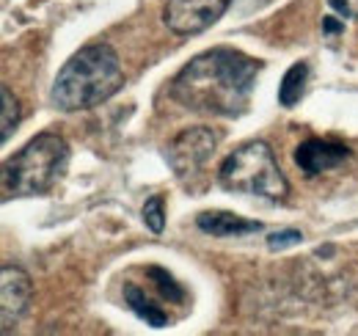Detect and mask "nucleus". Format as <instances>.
I'll list each match as a JSON object with an SVG mask.
<instances>
[{
	"mask_svg": "<svg viewBox=\"0 0 358 336\" xmlns=\"http://www.w3.org/2000/svg\"><path fill=\"white\" fill-rule=\"evenodd\" d=\"M124 300H127V306L133 309L146 326H152V328H163V326L169 323L166 312H163L160 306H155V303L146 298V293L138 290L135 284H127V287H124Z\"/></svg>",
	"mask_w": 358,
	"mask_h": 336,
	"instance_id": "nucleus-11",
	"label": "nucleus"
},
{
	"mask_svg": "<svg viewBox=\"0 0 358 336\" xmlns=\"http://www.w3.org/2000/svg\"><path fill=\"white\" fill-rule=\"evenodd\" d=\"M218 182L231 193L259 196L268 202H278L289 193V182L265 141L237 146L218 168Z\"/></svg>",
	"mask_w": 358,
	"mask_h": 336,
	"instance_id": "nucleus-4",
	"label": "nucleus"
},
{
	"mask_svg": "<svg viewBox=\"0 0 358 336\" xmlns=\"http://www.w3.org/2000/svg\"><path fill=\"white\" fill-rule=\"evenodd\" d=\"M303 240V234L298 229H284V232H273L268 237V248L270 251H281V248H289V246H298Z\"/></svg>",
	"mask_w": 358,
	"mask_h": 336,
	"instance_id": "nucleus-15",
	"label": "nucleus"
},
{
	"mask_svg": "<svg viewBox=\"0 0 358 336\" xmlns=\"http://www.w3.org/2000/svg\"><path fill=\"white\" fill-rule=\"evenodd\" d=\"M146 273H149V279L155 281V287L160 290V295H163L166 300H171V303H182V300H185V290L174 281V276H171L169 270H163V267H149Z\"/></svg>",
	"mask_w": 358,
	"mask_h": 336,
	"instance_id": "nucleus-12",
	"label": "nucleus"
},
{
	"mask_svg": "<svg viewBox=\"0 0 358 336\" xmlns=\"http://www.w3.org/2000/svg\"><path fill=\"white\" fill-rule=\"evenodd\" d=\"M259 69L262 61L231 47H215L179 69L171 97L196 113L240 116L248 111Z\"/></svg>",
	"mask_w": 358,
	"mask_h": 336,
	"instance_id": "nucleus-1",
	"label": "nucleus"
},
{
	"mask_svg": "<svg viewBox=\"0 0 358 336\" xmlns=\"http://www.w3.org/2000/svg\"><path fill=\"white\" fill-rule=\"evenodd\" d=\"M143 223H146V229L149 232H155V234H160L163 232V226H166V202H163V196H152V199H146V204H143Z\"/></svg>",
	"mask_w": 358,
	"mask_h": 336,
	"instance_id": "nucleus-14",
	"label": "nucleus"
},
{
	"mask_svg": "<svg viewBox=\"0 0 358 336\" xmlns=\"http://www.w3.org/2000/svg\"><path fill=\"white\" fill-rule=\"evenodd\" d=\"M231 0H169L163 20L177 36H193L213 28L226 14Z\"/></svg>",
	"mask_w": 358,
	"mask_h": 336,
	"instance_id": "nucleus-6",
	"label": "nucleus"
},
{
	"mask_svg": "<svg viewBox=\"0 0 358 336\" xmlns=\"http://www.w3.org/2000/svg\"><path fill=\"white\" fill-rule=\"evenodd\" d=\"M0 94H3V122H0L3 130H0V141L6 144V141L11 138V132H14L17 122H20V105H17V97L11 94L8 85H3Z\"/></svg>",
	"mask_w": 358,
	"mask_h": 336,
	"instance_id": "nucleus-13",
	"label": "nucleus"
},
{
	"mask_svg": "<svg viewBox=\"0 0 358 336\" xmlns=\"http://www.w3.org/2000/svg\"><path fill=\"white\" fill-rule=\"evenodd\" d=\"M69 166V146L61 135L42 132L3 163V199L42 196L58 185Z\"/></svg>",
	"mask_w": 358,
	"mask_h": 336,
	"instance_id": "nucleus-3",
	"label": "nucleus"
},
{
	"mask_svg": "<svg viewBox=\"0 0 358 336\" xmlns=\"http://www.w3.org/2000/svg\"><path fill=\"white\" fill-rule=\"evenodd\" d=\"M221 135L213 127H187L166 149V160L179 179H187L207 166V160L215 155Z\"/></svg>",
	"mask_w": 358,
	"mask_h": 336,
	"instance_id": "nucleus-5",
	"label": "nucleus"
},
{
	"mask_svg": "<svg viewBox=\"0 0 358 336\" xmlns=\"http://www.w3.org/2000/svg\"><path fill=\"white\" fill-rule=\"evenodd\" d=\"M0 290H3V303H0V312H3V331H8L28 309L31 303V295H34V284H31V276L22 270V267H14V265H6L3 273H0Z\"/></svg>",
	"mask_w": 358,
	"mask_h": 336,
	"instance_id": "nucleus-7",
	"label": "nucleus"
},
{
	"mask_svg": "<svg viewBox=\"0 0 358 336\" xmlns=\"http://www.w3.org/2000/svg\"><path fill=\"white\" fill-rule=\"evenodd\" d=\"M331 6H334V11H339L342 17H350V6H348V0H328Z\"/></svg>",
	"mask_w": 358,
	"mask_h": 336,
	"instance_id": "nucleus-16",
	"label": "nucleus"
},
{
	"mask_svg": "<svg viewBox=\"0 0 358 336\" xmlns=\"http://www.w3.org/2000/svg\"><path fill=\"white\" fill-rule=\"evenodd\" d=\"M350 158V149L336 141H322V138H309L295 149V163L306 176H317L322 171L342 166Z\"/></svg>",
	"mask_w": 358,
	"mask_h": 336,
	"instance_id": "nucleus-8",
	"label": "nucleus"
},
{
	"mask_svg": "<svg viewBox=\"0 0 358 336\" xmlns=\"http://www.w3.org/2000/svg\"><path fill=\"white\" fill-rule=\"evenodd\" d=\"M322 28H325L328 34H339V31H342V25H339L336 20H331V17H325V20H322Z\"/></svg>",
	"mask_w": 358,
	"mask_h": 336,
	"instance_id": "nucleus-17",
	"label": "nucleus"
},
{
	"mask_svg": "<svg viewBox=\"0 0 358 336\" xmlns=\"http://www.w3.org/2000/svg\"><path fill=\"white\" fill-rule=\"evenodd\" d=\"M196 226L204 234H213V237H243V234H254V232L262 229L259 220H248V218H240V215L226 210L201 212L196 218Z\"/></svg>",
	"mask_w": 358,
	"mask_h": 336,
	"instance_id": "nucleus-9",
	"label": "nucleus"
},
{
	"mask_svg": "<svg viewBox=\"0 0 358 336\" xmlns=\"http://www.w3.org/2000/svg\"><path fill=\"white\" fill-rule=\"evenodd\" d=\"M124 85V69L110 44L80 47L58 72L50 99L58 111H89L110 99Z\"/></svg>",
	"mask_w": 358,
	"mask_h": 336,
	"instance_id": "nucleus-2",
	"label": "nucleus"
},
{
	"mask_svg": "<svg viewBox=\"0 0 358 336\" xmlns=\"http://www.w3.org/2000/svg\"><path fill=\"white\" fill-rule=\"evenodd\" d=\"M306 78H309V64L306 61H298L292 64L284 78H281V85H278V102L284 108H295L303 97V88H306Z\"/></svg>",
	"mask_w": 358,
	"mask_h": 336,
	"instance_id": "nucleus-10",
	"label": "nucleus"
}]
</instances>
